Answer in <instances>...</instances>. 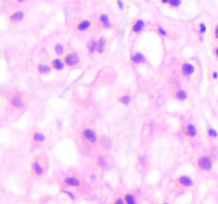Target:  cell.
Instances as JSON below:
<instances>
[{"label": "cell", "mask_w": 218, "mask_h": 204, "mask_svg": "<svg viewBox=\"0 0 218 204\" xmlns=\"http://www.w3.org/2000/svg\"><path fill=\"white\" fill-rule=\"evenodd\" d=\"M198 168L200 170H205V171H210L213 166V162H212L211 157H209L208 155H202L201 157H199L197 162Z\"/></svg>", "instance_id": "1"}, {"label": "cell", "mask_w": 218, "mask_h": 204, "mask_svg": "<svg viewBox=\"0 0 218 204\" xmlns=\"http://www.w3.org/2000/svg\"><path fill=\"white\" fill-rule=\"evenodd\" d=\"M82 136L84 138L85 141H87L88 143L95 145L98 141V136H97V133H96L94 130L91 129H84L82 131Z\"/></svg>", "instance_id": "2"}, {"label": "cell", "mask_w": 218, "mask_h": 204, "mask_svg": "<svg viewBox=\"0 0 218 204\" xmlns=\"http://www.w3.org/2000/svg\"><path fill=\"white\" fill-rule=\"evenodd\" d=\"M64 62H65V64H66V66L74 67L79 64L80 59H79V55H78L76 52H69L68 54L65 55V57H64Z\"/></svg>", "instance_id": "3"}, {"label": "cell", "mask_w": 218, "mask_h": 204, "mask_svg": "<svg viewBox=\"0 0 218 204\" xmlns=\"http://www.w3.org/2000/svg\"><path fill=\"white\" fill-rule=\"evenodd\" d=\"M31 169H32V172L35 176L39 178V176H42L44 174V167L41 165V163L37 161V159H33V162H32V165H31Z\"/></svg>", "instance_id": "4"}, {"label": "cell", "mask_w": 218, "mask_h": 204, "mask_svg": "<svg viewBox=\"0 0 218 204\" xmlns=\"http://www.w3.org/2000/svg\"><path fill=\"white\" fill-rule=\"evenodd\" d=\"M10 103H11V105L16 109H22V107H24V104H25V102H24L22 98H21L19 95H14L13 97H11Z\"/></svg>", "instance_id": "5"}, {"label": "cell", "mask_w": 218, "mask_h": 204, "mask_svg": "<svg viewBox=\"0 0 218 204\" xmlns=\"http://www.w3.org/2000/svg\"><path fill=\"white\" fill-rule=\"evenodd\" d=\"M63 183L67 187H79L81 185L80 179H78L77 176H66L64 179Z\"/></svg>", "instance_id": "6"}, {"label": "cell", "mask_w": 218, "mask_h": 204, "mask_svg": "<svg viewBox=\"0 0 218 204\" xmlns=\"http://www.w3.org/2000/svg\"><path fill=\"white\" fill-rule=\"evenodd\" d=\"M176 183L180 186H183V187H192L193 186V180L190 176H179L178 179H177Z\"/></svg>", "instance_id": "7"}, {"label": "cell", "mask_w": 218, "mask_h": 204, "mask_svg": "<svg viewBox=\"0 0 218 204\" xmlns=\"http://www.w3.org/2000/svg\"><path fill=\"white\" fill-rule=\"evenodd\" d=\"M50 66H51V68L54 69V70L60 71V70H63L64 67L66 66V64H65L64 60H62L60 57H56V59H53V60L51 61Z\"/></svg>", "instance_id": "8"}, {"label": "cell", "mask_w": 218, "mask_h": 204, "mask_svg": "<svg viewBox=\"0 0 218 204\" xmlns=\"http://www.w3.org/2000/svg\"><path fill=\"white\" fill-rule=\"evenodd\" d=\"M181 72H182V74L185 76V77L192 76V74L195 72V66H194L192 63H184L182 66H181Z\"/></svg>", "instance_id": "9"}, {"label": "cell", "mask_w": 218, "mask_h": 204, "mask_svg": "<svg viewBox=\"0 0 218 204\" xmlns=\"http://www.w3.org/2000/svg\"><path fill=\"white\" fill-rule=\"evenodd\" d=\"M144 27H145L144 21L141 20V19H136V20L133 22V25H132L131 29H132V31H133L134 33H139V32L143 31Z\"/></svg>", "instance_id": "10"}, {"label": "cell", "mask_w": 218, "mask_h": 204, "mask_svg": "<svg viewBox=\"0 0 218 204\" xmlns=\"http://www.w3.org/2000/svg\"><path fill=\"white\" fill-rule=\"evenodd\" d=\"M185 135L188 137L193 138L197 135V129L195 128L193 123H188L186 127H185Z\"/></svg>", "instance_id": "11"}, {"label": "cell", "mask_w": 218, "mask_h": 204, "mask_svg": "<svg viewBox=\"0 0 218 204\" xmlns=\"http://www.w3.org/2000/svg\"><path fill=\"white\" fill-rule=\"evenodd\" d=\"M131 62L134 64H141V63H145L146 62V57L143 53H139V52H136L135 54L131 56Z\"/></svg>", "instance_id": "12"}, {"label": "cell", "mask_w": 218, "mask_h": 204, "mask_svg": "<svg viewBox=\"0 0 218 204\" xmlns=\"http://www.w3.org/2000/svg\"><path fill=\"white\" fill-rule=\"evenodd\" d=\"M51 66H48V65H45V64H39L36 66V70L39 74H49L51 72Z\"/></svg>", "instance_id": "13"}, {"label": "cell", "mask_w": 218, "mask_h": 204, "mask_svg": "<svg viewBox=\"0 0 218 204\" xmlns=\"http://www.w3.org/2000/svg\"><path fill=\"white\" fill-rule=\"evenodd\" d=\"M123 199H125V202L126 204H137V200L135 196L131 193H127V194L123 196Z\"/></svg>", "instance_id": "14"}, {"label": "cell", "mask_w": 218, "mask_h": 204, "mask_svg": "<svg viewBox=\"0 0 218 204\" xmlns=\"http://www.w3.org/2000/svg\"><path fill=\"white\" fill-rule=\"evenodd\" d=\"M97 47H98V42L95 41V39H91V41L87 43V50L91 54L97 51Z\"/></svg>", "instance_id": "15"}, {"label": "cell", "mask_w": 218, "mask_h": 204, "mask_svg": "<svg viewBox=\"0 0 218 204\" xmlns=\"http://www.w3.org/2000/svg\"><path fill=\"white\" fill-rule=\"evenodd\" d=\"M91 27V22L88 20H81L80 22L77 24V29L78 31H85Z\"/></svg>", "instance_id": "16"}, {"label": "cell", "mask_w": 218, "mask_h": 204, "mask_svg": "<svg viewBox=\"0 0 218 204\" xmlns=\"http://www.w3.org/2000/svg\"><path fill=\"white\" fill-rule=\"evenodd\" d=\"M31 138H32V141H34V143H43V141L46 139L45 135H44L43 133H39V132H36V133L32 134Z\"/></svg>", "instance_id": "17"}, {"label": "cell", "mask_w": 218, "mask_h": 204, "mask_svg": "<svg viewBox=\"0 0 218 204\" xmlns=\"http://www.w3.org/2000/svg\"><path fill=\"white\" fill-rule=\"evenodd\" d=\"M24 13L21 12V11H17V12H14L13 14L10 16V19L12 21H20L22 20V18H24Z\"/></svg>", "instance_id": "18"}, {"label": "cell", "mask_w": 218, "mask_h": 204, "mask_svg": "<svg viewBox=\"0 0 218 204\" xmlns=\"http://www.w3.org/2000/svg\"><path fill=\"white\" fill-rule=\"evenodd\" d=\"M106 37H100L98 41V47H97V52L98 53H102L104 51V48H106Z\"/></svg>", "instance_id": "19"}, {"label": "cell", "mask_w": 218, "mask_h": 204, "mask_svg": "<svg viewBox=\"0 0 218 204\" xmlns=\"http://www.w3.org/2000/svg\"><path fill=\"white\" fill-rule=\"evenodd\" d=\"M175 97H176V99L177 100H179V101H184V100L187 98V94H186L185 91H183V89H179V91H177L176 92Z\"/></svg>", "instance_id": "20"}, {"label": "cell", "mask_w": 218, "mask_h": 204, "mask_svg": "<svg viewBox=\"0 0 218 204\" xmlns=\"http://www.w3.org/2000/svg\"><path fill=\"white\" fill-rule=\"evenodd\" d=\"M100 21H101L102 26H103L104 28H111V26H112L109 20V16L106 14L100 15Z\"/></svg>", "instance_id": "21"}, {"label": "cell", "mask_w": 218, "mask_h": 204, "mask_svg": "<svg viewBox=\"0 0 218 204\" xmlns=\"http://www.w3.org/2000/svg\"><path fill=\"white\" fill-rule=\"evenodd\" d=\"M118 101H119L121 104H123V105H128L131 101V97L129 95H123L119 97Z\"/></svg>", "instance_id": "22"}, {"label": "cell", "mask_w": 218, "mask_h": 204, "mask_svg": "<svg viewBox=\"0 0 218 204\" xmlns=\"http://www.w3.org/2000/svg\"><path fill=\"white\" fill-rule=\"evenodd\" d=\"M53 50H54V52H56V54L62 55L64 53V51H65V48H64V46L62 44H56V46L53 47Z\"/></svg>", "instance_id": "23"}, {"label": "cell", "mask_w": 218, "mask_h": 204, "mask_svg": "<svg viewBox=\"0 0 218 204\" xmlns=\"http://www.w3.org/2000/svg\"><path fill=\"white\" fill-rule=\"evenodd\" d=\"M97 162H98V165L101 167V168H106V165H108V163H106V159L104 156H99L98 159H97Z\"/></svg>", "instance_id": "24"}, {"label": "cell", "mask_w": 218, "mask_h": 204, "mask_svg": "<svg viewBox=\"0 0 218 204\" xmlns=\"http://www.w3.org/2000/svg\"><path fill=\"white\" fill-rule=\"evenodd\" d=\"M208 136L211 138H216L218 136V133L217 131L214 130L213 128H209L208 129Z\"/></svg>", "instance_id": "25"}, {"label": "cell", "mask_w": 218, "mask_h": 204, "mask_svg": "<svg viewBox=\"0 0 218 204\" xmlns=\"http://www.w3.org/2000/svg\"><path fill=\"white\" fill-rule=\"evenodd\" d=\"M168 4L170 5V7H179L180 4H181V0H169Z\"/></svg>", "instance_id": "26"}, {"label": "cell", "mask_w": 218, "mask_h": 204, "mask_svg": "<svg viewBox=\"0 0 218 204\" xmlns=\"http://www.w3.org/2000/svg\"><path fill=\"white\" fill-rule=\"evenodd\" d=\"M199 33L200 34H204L205 33V31H206V26L204 25V24H199Z\"/></svg>", "instance_id": "27"}, {"label": "cell", "mask_w": 218, "mask_h": 204, "mask_svg": "<svg viewBox=\"0 0 218 204\" xmlns=\"http://www.w3.org/2000/svg\"><path fill=\"white\" fill-rule=\"evenodd\" d=\"M62 193H64V194H65V195H67L68 197L70 198L71 200H74V199H76V197H74V195L72 194V193H70V191H68V190L63 189V190H62Z\"/></svg>", "instance_id": "28"}, {"label": "cell", "mask_w": 218, "mask_h": 204, "mask_svg": "<svg viewBox=\"0 0 218 204\" xmlns=\"http://www.w3.org/2000/svg\"><path fill=\"white\" fill-rule=\"evenodd\" d=\"M158 34H160V35L167 36V32H166L165 30L162 28V27H158Z\"/></svg>", "instance_id": "29"}, {"label": "cell", "mask_w": 218, "mask_h": 204, "mask_svg": "<svg viewBox=\"0 0 218 204\" xmlns=\"http://www.w3.org/2000/svg\"><path fill=\"white\" fill-rule=\"evenodd\" d=\"M114 204H126V202H125L123 198H117L115 202H114Z\"/></svg>", "instance_id": "30"}, {"label": "cell", "mask_w": 218, "mask_h": 204, "mask_svg": "<svg viewBox=\"0 0 218 204\" xmlns=\"http://www.w3.org/2000/svg\"><path fill=\"white\" fill-rule=\"evenodd\" d=\"M214 37L216 39H218V25H216V27L214 29Z\"/></svg>", "instance_id": "31"}, {"label": "cell", "mask_w": 218, "mask_h": 204, "mask_svg": "<svg viewBox=\"0 0 218 204\" xmlns=\"http://www.w3.org/2000/svg\"><path fill=\"white\" fill-rule=\"evenodd\" d=\"M117 5H118V7H119L120 10H123V3L121 0H117Z\"/></svg>", "instance_id": "32"}, {"label": "cell", "mask_w": 218, "mask_h": 204, "mask_svg": "<svg viewBox=\"0 0 218 204\" xmlns=\"http://www.w3.org/2000/svg\"><path fill=\"white\" fill-rule=\"evenodd\" d=\"M213 52H214L215 56H216V57L218 59V46H217V47H215L214 50H213Z\"/></svg>", "instance_id": "33"}, {"label": "cell", "mask_w": 218, "mask_h": 204, "mask_svg": "<svg viewBox=\"0 0 218 204\" xmlns=\"http://www.w3.org/2000/svg\"><path fill=\"white\" fill-rule=\"evenodd\" d=\"M213 78H214V79H217L218 78V72L214 71V72H213Z\"/></svg>", "instance_id": "34"}, {"label": "cell", "mask_w": 218, "mask_h": 204, "mask_svg": "<svg viewBox=\"0 0 218 204\" xmlns=\"http://www.w3.org/2000/svg\"><path fill=\"white\" fill-rule=\"evenodd\" d=\"M160 1H161L163 4H166V3H168L169 2V0H160Z\"/></svg>", "instance_id": "35"}, {"label": "cell", "mask_w": 218, "mask_h": 204, "mask_svg": "<svg viewBox=\"0 0 218 204\" xmlns=\"http://www.w3.org/2000/svg\"><path fill=\"white\" fill-rule=\"evenodd\" d=\"M18 1H19V2H22V1H25V0H18Z\"/></svg>", "instance_id": "36"}, {"label": "cell", "mask_w": 218, "mask_h": 204, "mask_svg": "<svg viewBox=\"0 0 218 204\" xmlns=\"http://www.w3.org/2000/svg\"><path fill=\"white\" fill-rule=\"evenodd\" d=\"M163 204H169V203H166V202H165V203H163Z\"/></svg>", "instance_id": "37"}]
</instances>
